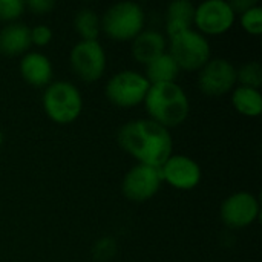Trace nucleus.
Masks as SVG:
<instances>
[{
	"instance_id": "f257e3e1",
	"label": "nucleus",
	"mask_w": 262,
	"mask_h": 262,
	"mask_svg": "<svg viewBox=\"0 0 262 262\" xmlns=\"http://www.w3.org/2000/svg\"><path fill=\"white\" fill-rule=\"evenodd\" d=\"M117 141L126 154L138 160V164L158 169L169 160L173 147L169 129L150 118L132 120L121 126Z\"/></svg>"
},
{
	"instance_id": "f03ea898",
	"label": "nucleus",
	"mask_w": 262,
	"mask_h": 262,
	"mask_svg": "<svg viewBox=\"0 0 262 262\" xmlns=\"http://www.w3.org/2000/svg\"><path fill=\"white\" fill-rule=\"evenodd\" d=\"M144 106L150 120L166 129L184 123L190 111L189 98L177 83L150 84L144 98Z\"/></svg>"
},
{
	"instance_id": "7ed1b4c3",
	"label": "nucleus",
	"mask_w": 262,
	"mask_h": 262,
	"mask_svg": "<svg viewBox=\"0 0 262 262\" xmlns=\"http://www.w3.org/2000/svg\"><path fill=\"white\" fill-rule=\"evenodd\" d=\"M41 103L46 115L58 124L75 121L83 109L81 94L69 81H54L48 84Z\"/></svg>"
},
{
	"instance_id": "20e7f679",
	"label": "nucleus",
	"mask_w": 262,
	"mask_h": 262,
	"mask_svg": "<svg viewBox=\"0 0 262 262\" xmlns=\"http://www.w3.org/2000/svg\"><path fill=\"white\" fill-rule=\"evenodd\" d=\"M144 26V12L138 3L118 2L107 8L101 18V29L117 41L134 40Z\"/></svg>"
},
{
	"instance_id": "39448f33",
	"label": "nucleus",
	"mask_w": 262,
	"mask_h": 262,
	"mask_svg": "<svg viewBox=\"0 0 262 262\" xmlns=\"http://www.w3.org/2000/svg\"><path fill=\"white\" fill-rule=\"evenodd\" d=\"M170 38L169 55L175 60L180 71H200L212 55L207 38L192 28Z\"/></svg>"
},
{
	"instance_id": "423d86ee",
	"label": "nucleus",
	"mask_w": 262,
	"mask_h": 262,
	"mask_svg": "<svg viewBox=\"0 0 262 262\" xmlns=\"http://www.w3.org/2000/svg\"><path fill=\"white\" fill-rule=\"evenodd\" d=\"M150 83L137 71H121L106 83V98L118 107H134L144 103Z\"/></svg>"
},
{
	"instance_id": "0eeeda50",
	"label": "nucleus",
	"mask_w": 262,
	"mask_h": 262,
	"mask_svg": "<svg viewBox=\"0 0 262 262\" xmlns=\"http://www.w3.org/2000/svg\"><path fill=\"white\" fill-rule=\"evenodd\" d=\"M71 68L83 81L100 80L106 71V52L100 41H78L71 51Z\"/></svg>"
},
{
	"instance_id": "6e6552de",
	"label": "nucleus",
	"mask_w": 262,
	"mask_h": 262,
	"mask_svg": "<svg viewBox=\"0 0 262 262\" xmlns=\"http://www.w3.org/2000/svg\"><path fill=\"white\" fill-rule=\"evenodd\" d=\"M236 84V68L226 58H210L198 74L200 89L210 97H221Z\"/></svg>"
},
{
	"instance_id": "1a4fd4ad",
	"label": "nucleus",
	"mask_w": 262,
	"mask_h": 262,
	"mask_svg": "<svg viewBox=\"0 0 262 262\" xmlns=\"http://www.w3.org/2000/svg\"><path fill=\"white\" fill-rule=\"evenodd\" d=\"M163 183L161 170L158 167L137 164L123 180V195L135 203H143L157 195Z\"/></svg>"
},
{
	"instance_id": "9d476101",
	"label": "nucleus",
	"mask_w": 262,
	"mask_h": 262,
	"mask_svg": "<svg viewBox=\"0 0 262 262\" xmlns=\"http://www.w3.org/2000/svg\"><path fill=\"white\" fill-rule=\"evenodd\" d=\"M235 12L224 0H207L195 8L193 23L203 34L220 35L235 23Z\"/></svg>"
},
{
	"instance_id": "9b49d317",
	"label": "nucleus",
	"mask_w": 262,
	"mask_h": 262,
	"mask_svg": "<svg viewBox=\"0 0 262 262\" xmlns=\"http://www.w3.org/2000/svg\"><path fill=\"white\" fill-rule=\"evenodd\" d=\"M160 170L163 181L178 190H192L203 178L200 164L186 155H170Z\"/></svg>"
},
{
	"instance_id": "f8f14e48",
	"label": "nucleus",
	"mask_w": 262,
	"mask_h": 262,
	"mask_svg": "<svg viewBox=\"0 0 262 262\" xmlns=\"http://www.w3.org/2000/svg\"><path fill=\"white\" fill-rule=\"evenodd\" d=\"M221 220L232 229H243L253 224L259 215V203L250 192H236L221 206Z\"/></svg>"
},
{
	"instance_id": "ddd939ff",
	"label": "nucleus",
	"mask_w": 262,
	"mask_h": 262,
	"mask_svg": "<svg viewBox=\"0 0 262 262\" xmlns=\"http://www.w3.org/2000/svg\"><path fill=\"white\" fill-rule=\"evenodd\" d=\"M23 80L34 88H46L52 83L51 60L41 52H28L20 61Z\"/></svg>"
},
{
	"instance_id": "4468645a",
	"label": "nucleus",
	"mask_w": 262,
	"mask_h": 262,
	"mask_svg": "<svg viewBox=\"0 0 262 262\" xmlns=\"http://www.w3.org/2000/svg\"><path fill=\"white\" fill-rule=\"evenodd\" d=\"M31 46V29L20 21L8 23L0 29V54L14 57L26 52Z\"/></svg>"
},
{
	"instance_id": "2eb2a0df",
	"label": "nucleus",
	"mask_w": 262,
	"mask_h": 262,
	"mask_svg": "<svg viewBox=\"0 0 262 262\" xmlns=\"http://www.w3.org/2000/svg\"><path fill=\"white\" fill-rule=\"evenodd\" d=\"M164 35L158 31H143L132 43V55L137 61L147 64L157 57L163 55L166 51Z\"/></svg>"
},
{
	"instance_id": "dca6fc26",
	"label": "nucleus",
	"mask_w": 262,
	"mask_h": 262,
	"mask_svg": "<svg viewBox=\"0 0 262 262\" xmlns=\"http://www.w3.org/2000/svg\"><path fill=\"white\" fill-rule=\"evenodd\" d=\"M195 18V6L189 0H177L167 6L166 12V32L173 37L180 32L190 29Z\"/></svg>"
},
{
	"instance_id": "f3484780",
	"label": "nucleus",
	"mask_w": 262,
	"mask_h": 262,
	"mask_svg": "<svg viewBox=\"0 0 262 262\" xmlns=\"http://www.w3.org/2000/svg\"><path fill=\"white\" fill-rule=\"evenodd\" d=\"M180 74V68L175 60L164 52L163 55L157 57L150 63L146 64V80L150 84H161V83H177Z\"/></svg>"
},
{
	"instance_id": "a211bd4d",
	"label": "nucleus",
	"mask_w": 262,
	"mask_h": 262,
	"mask_svg": "<svg viewBox=\"0 0 262 262\" xmlns=\"http://www.w3.org/2000/svg\"><path fill=\"white\" fill-rule=\"evenodd\" d=\"M232 104L238 114L246 117H259L262 112V95L259 89L239 86L233 91Z\"/></svg>"
},
{
	"instance_id": "6ab92c4d",
	"label": "nucleus",
	"mask_w": 262,
	"mask_h": 262,
	"mask_svg": "<svg viewBox=\"0 0 262 262\" xmlns=\"http://www.w3.org/2000/svg\"><path fill=\"white\" fill-rule=\"evenodd\" d=\"M74 28L84 41H98L101 32V20L92 9H80L74 18Z\"/></svg>"
},
{
	"instance_id": "aec40b11",
	"label": "nucleus",
	"mask_w": 262,
	"mask_h": 262,
	"mask_svg": "<svg viewBox=\"0 0 262 262\" xmlns=\"http://www.w3.org/2000/svg\"><path fill=\"white\" fill-rule=\"evenodd\" d=\"M236 81L244 88L259 89L262 84V66L259 61H249L236 69Z\"/></svg>"
},
{
	"instance_id": "412c9836",
	"label": "nucleus",
	"mask_w": 262,
	"mask_h": 262,
	"mask_svg": "<svg viewBox=\"0 0 262 262\" xmlns=\"http://www.w3.org/2000/svg\"><path fill=\"white\" fill-rule=\"evenodd\" d=\"M241 26L246 32L252 35H261L262 34V8L259 5H255L244 11L241 14Z\"/></svg>"
},
{
	"instance_id": "4be33fe9",
	"label": "nucleus",
	"mask_w": 262,
	"mask_h": 262,
	"mask_svg": "<svg viewBox=\"0 0 262 262\" xmlns=\"http://www.w3.org/2000/svg\"><path fill=\"white\" fill-rule=\"evenodd\" d=\"M26 5L21 0H0V23H14L25 12Z\"/></svg>"
},
{
	"instance_id": "5701e85b",
	"label": "nucleus",
	"mask_w": 262,
	"mask_h": 262,
	"mask_svg": "<svg viewBox=\"0 0 262 262\" xmlns=\"http://www.w3.org/2000/svg\"><path fill=\"white\" fill-rule=\"evenodd\" d=\"M52 37H54V32L46 25H37V26L31 28V45L46 46L51 43Z\"/></svg>"
},
{
	"instance_id": "b1692460",
	"label": "nucleus",
	"mask_w": 262,
	"mask_h": 262,
	"mask_svg": "<svg viewBox=\"0 0 262 262\" xmlns=\"http://www.w3.org/2000/svg\"><path fill=\"white\" fill-rule=\"evenodd\" d=\"M26 8H29L34 14H48L54 6L55 3L52 0H29L25 3Z\"/></svg>"
},
{
	"instance_id": "393cba45",
	"label": "nucleus",
	"mask_w": 262,
	"mask_h": 262,
	"mask_svg": "<svg viewBox=\"0 0 262 262\" xmlns=\"http://www.w3.org/2000/svg\"><path fill=\"white\" fill-rule=\"evenodd\" d=\"M229 5H230V8L233 9L235 14H236V12L243 14L244 11H247L249 8H252V6H255V5H258V3H256V0H238V2L229 3Z\"/></svg>"
},
{
	"instance_id": "a878e982",
	"label": "nucleus",
	"mask_w": 262,
	"mask_h": 262,
	"mask_svg": "<svg viewBox=\"0 0 262 262\" xmlns=\"http://www.w3.org/2000/svg\"><path fill=\"white\" fill-rule=\"evenodd\" d=\"M2 144H3V132L0 129V147H2Z\"/></svg>"
}]
</instances>
